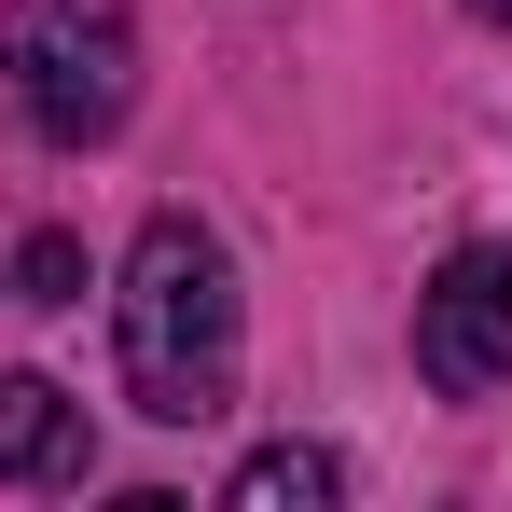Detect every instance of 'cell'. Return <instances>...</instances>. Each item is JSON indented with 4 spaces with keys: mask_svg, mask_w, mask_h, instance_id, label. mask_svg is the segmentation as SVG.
<instances>
[{
    "mask_svg": "<svg viewBox=\"0 0 512 512\" xmlns=\"http://www.w3.org/2000/svg\"><path fill=\"white\" fill-rule=\"evenodd\" d=\"M236 250L194 222V208H153L139 250H125V291H111V360H125V402L153 429H208L236 402Z\"/></svg>",
    "mask_w": 512,
    "mask_h": 512,
    "instance_id": "cell-1",
    "label": "cell"
},
{
    "mask_svg": "<svg viewBox=\"0 0 512 512\" xmlns=\"http://www.w3.org/2000/svg\"><path fill=\"white\" fill-rule=\"evenodd\" d=\"M14 111L56 153H97L139 111V14L125 0H28L14 14Z\"/></svg>",
    "mask_w": 512,
    "mask_h": 512,
    "instance_id": "cell-2",
    "label": "cell"
},
{
    "mask_svg": "<svg viewBox=\"0 0 512 512\" xmlns=\"http://www.w3.org/2000/svg\"><path fill=\"white\" fill-rule=\"evenodd\" d=\"M416 374L443 402H499L512 388V250H443V277L416 291Z\"/></svg>",
    "mask_w": 512,
    "mask_h": 512,
    "instance_id": "cell-3",
    "label": "cell"
},
{
    "mask_svg": "<svg viewBox=\"0 0 512 512\" xmlns=\"http://www.w3.org/2000/svg\"><path fill=\"white\" fill-rule=\"evenodd\" d=\"M97 416L56 388V374H0V485H84Z\"/></svg>",
    "mask_w": 512,
    "mask_h": 512,
    "instance_id": "cell-4",
    "label": "cell"
},
{
    "mask_svg": "<svg viewBox=\"0 0 512 512\" xmlns=\"http://www.w3.org/2000/svg\"><path fill=\"white\" fill-rule=\"evenodd\" d=\"M222 499H236V512H333L346 499V457H333V443H263Z\"/></svg>",
    "mask_w": 512,
    "mask_h": 512,
    "instance_id": "cell-5",
    "label": "cell"
},
{
    "mask_svg": "<svg viewBox=\"0 0 512 512\" xmlns=\"http://www.w3.org/2000/svg\"><path fill=\"white\" fill-rule=\"evenodd\" d=\"M14 277H28V305H84V250H70V236H28Z\"/></svg>",
    "mask_w": 512,
    "mask_h": 512,
    "instance_id": "cell-6",
    "label": "cell"
},
{
    "mask_svg": "<svg viewBox=\"0 0 512 512\" xmlns=\"http://www.w3.org/2000/svg\"><path fill=\"white\" fill-rule=\"evenodd\" d=\"M471 14H485V28H512V0H471Z\"/></svg>",
    "mask_w": 512,
    "mask_h": 512,
    "instance_id": "cell-7",
    "label": "cell"
}]
</instances>
